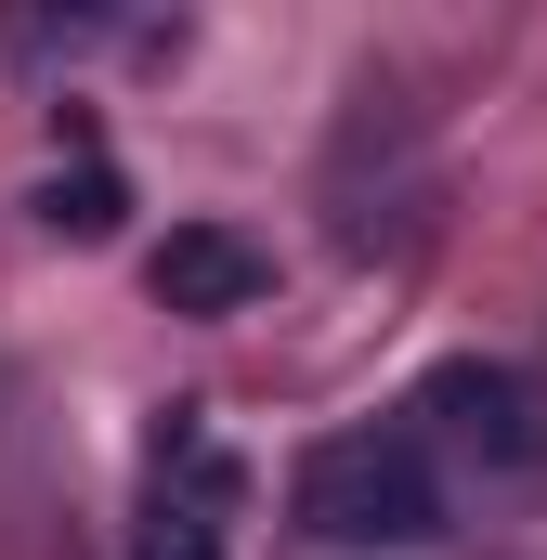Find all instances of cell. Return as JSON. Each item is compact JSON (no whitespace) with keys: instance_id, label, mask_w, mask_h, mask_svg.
Returning <instances> with one entry per match:
<instances>
[{"instance_id":"1","label":"cell","mask_w":547,"mask_h":560,"mask_svg":"<svg viewBox=\"0 0 547 560\" xmlns=\"http://www.w3.org/2000/svg\"><path fill=\"white\" fill-rule=\"evenodd\" d=\"M430 522H443V495H430L417 430H326L300 456V535H326V548H417Z\"/></svg>"},{"instance_id":"2","label":"cell","mask_w":547,"mask_h":560,"mask_svg":"<svg viewBox=\"0 0 547 560\" xmlns=\"http://www.w3.org/2000/svg\"><path fill=\"white\" fill-rule=\"evenodd\" d=\"M235 456L209 443V418L183 405V418L156 430V482H143V548L131 560H222V522H235Z\"/></svg>"},{"instance_id":"3","label":"cell","mask_w":547,"mask_h":560,"mask_svg":"<svg viewBox=\"0 0 547 560\" xmlns=\"http://www.w3.org/2000/svg\"><path fill=\"white\" fill-rule=\"evenodd\" d=\"M430 418L482 469H547V392L509 378V365H430Z\"/></svg>"},{"instance_id":"4","label":"cell","mask_w":547,"mask_h":560,"mask_svg":"<svg viewBox=\"0 0 547 560\" xmlns=\"http://www.w3.org/2000/svg\"><path fill=\"white\" fill-rule=\"evenodd\" d=\"M143 287H156V313H248L274 287V248L235 235V222H170V248L143 261Z\"/></svg>"},{"instance_id":"5","label":"cell","mask_w":547,"mask_h":560,"mask_svg":"<svg viewBox=\"0 0 547 560\" xmlns=\"http://www.w3.org/2000/svg\"><path fill=\"white\" fill-rule=\"evenodd\" d=\"M39 222H53V235H79V248H92V235H118V170H105V156L53 170V183H39Z\"/></svg>"}]
</instances>
